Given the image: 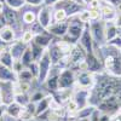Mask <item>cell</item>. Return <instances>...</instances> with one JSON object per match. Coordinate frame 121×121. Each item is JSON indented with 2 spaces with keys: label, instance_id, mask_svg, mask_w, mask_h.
<instances>
[{
  "label": "cell",
  "instance_id": "1",
  "mask_svg": "<svg viewBox=\"0 0 121 121\" xmlns=\"http://www.w3.org/2000/svg\"><path fill=\"white\" fill-rule=\"evenodd\" d=\"M88 103L100 113L109 115L121 110V76H112L104 72L95 74V85L90 90Z\"/></svg>",
  "mask_w": 121,
  "mask_h": 121
},
{
  "label": "cell",
  "instance_id": "2",
  "mask_svg": "<svg viewBox=\"0 0 121 121\" xmlns=\"http://www.w3.org/2000/svg\"><path fill=\"white\" fill-rule=\"evenodd\" d=\"M96 51H99V58L103 63L104 73L112 76H121V51L119 48L103 45L100 47H95Z\"/></svg>",
  "mask_w": 121,
  "mask_h": 121
},
{
  "label": "cell",
  "instance_id": "3",
  "mask_svg": "<svg viewBox=\"0 0 121 121\" xmlns=\"http://www.w3.org/2000/svg\"><path fill=\"white\" fill-rule=\"evenodd\" d=\"M86 24L87 23H84L81 19L78 17V15L73 16V17H69L68 18V32L63 38H60V39L64 40L65 43H68L70 45L78 44V41H79L80 36H81Z\"/></svg>",
  "mask_w": 121,
  "mask_h": 121
},
{
  "label": "cell",
  "instance_id": "4",
  "mask_svg": "<svg viewBox=\"0 0 121 121\" xmlns=\"http://www.w3.org/2000/svg\"><path fill=\"white\" fill-rule=\"evenodd\" d=\"M90 32L93 39V45L95 47L103 46L105 41V22L104 21H93L90 22Z\"/></svg>",
  "mask_w": 121,
  "mask_h": 121
},
{
  "label": "cell",
  "instance_id": "5",
  "mask_svg": "<svg viewBox=\"0 0 121 121\" xmlns=\"http://www.w3.org/2000/svg\"><path fill=\"white\" fill-rule=\"evenodd\" d=\"M53 10H63V11L67 13L68 18L79 15L80 12L85 10L82 4H79L76 1H73V0H58V1L52 6Z\"/></svg>",
  "mask_w": 121,
  "mask_h": 121
},
{
  "label": "cell",
  "instance_id": "6",
  "mask_svg": "<svg viewBox=\"0 0 121 121\" xmlns=\"http://www.w3.org/2000/svg\"><path fill=\"white\" fill-rule=\"evenodd\" d=\"M36 63H38V69H39L36 79L40 84H44L46 81V79L48 78L50 73H51V68H52V60H51V57H50V55L47 52V48H46L45 53L43 55V57Z\"/></svg>",
  "mask_w": 121,
  "mask_h": 121
},
{
  "label": "cell",
  "instance_id": "7",
  "mask_svg": "<svg viewBox=\"0 0 121 121\" xmlns=\"http://www.w3.org/2000/svg\"><path fill=\"white\" fill-rule=\"evenodd\" d=\"M15 82L11 81H0V95H1V103L4 105H9L15 102L16 90Z\"/></svg>",
  "mask_w": 121,
  "mask_h": 121
},
{
  "label": "cell",
  "instance_id": "8",
  "mask_svg": "<svg viewBox=\"0 0 121 121\" xmlns=\"http://www.w3.org/2000/svg\"><path fill=\"white\" fill-rule=\"evenodd\" d=\"M75 72L70 68L63 69L58 74V87L59 90H69L75 85Z\"/></svg>",
  "mask_w": 121,
  "mask_h": 121
},
{
  "label": "cell",
  "instance_id": "9",
  "mask_svg": "<svg viewBox=\"0 0 121 121\" xmlns=\"http://www.w3.org/2000/svg\"><path fill=\"white\" fill-rule=\"evenodd\" d=\"M75 85L78 88H84V90H91L95 85V74L90 73L87 70L84 72H78L75 73Z\"/></svg>",
  "mask_w": 121,
  "mask_h": 121
},
{
  "label": "cell",
  "instance_id": "10",
  "mask_svg": "<svg viewBox=\"0 0 121 121\" xmlns=\"http://www.w3.org/2000/svg\"><path fill=\"white\" fill-rule=\"evenodd\" d=\"M85 64H86V68H87V72H90V73L98 74V73L104 72L103 63H102V60H100V58L96 55V51L86 53Z\"/></svg>",
  "mask_w": 121,
  "mask_h": 121
},
{
  "label": "cell",
  "instance_id": "11",
  "mask_svg": "<svg viewBox=\"0 0 121 121\" xmlns=\"http://www.w3.org/2000/svg\"><path fill=\"white\" fill-rule=\"evenodd\" d=\"M80 45L84 47V50L86 51V53H90V52H95V45H93V39H92V35H91V32H90V26L88 23L86 24L84 32L80 36L79 41H78Z\"/></svg>",
  "mask_w": 121,
  "mask_h": 121
},
{
  "label": "cell",
  "instance_id": "12",
  "mask_svg": "<svg viewBox=\"0 0 121 121\" xmlns=\"http://www.w3.org/2000/svg\"><path fill=\"white\" fill-rule=\"evenodd\" d=\"M100 15H102V21L104 22H113L115 21L116 18V9L112 5L109 4L108 1L105 0H102L100 1Z\"/></svg>",
  "mask_w": 121,
  "mask_h": 121
},
{
  "label": "cell",
  "instance_id": "13",
  "mask_svg": "<svg viewBox=\"0 0 121 121\" xmlns=\"http://www.w3.org/2000/svg\"><path fill=\"white\" fill-rule=\"evenodd\" d=\"M3 15H4V17H5V21H6V23H7L9 27H11L13 30H15V28H19L17 10H13V9H11V7H9V6L4 3Z\"/></svg>",
  "mask_w": 121,
  "mask_h": 121
},
{
  "label": "cell",
  "instance_id": "14",
  "mask_svg": "<svg viewBox=\"0 0 121 121\" xmlns=\"http://www.w3.org/2000/svg\"><path fill=\"white\" fill-rule=\"evenodd\" d=\"M52 7L51 6H44L41 7V10L39 11L38 13V19L36 21L41 24L43 28L47 29L52 24Z\"/></svg>",
  "mask_w": 121,
  "mask_h": 121
},
{
  "label": "cell",
  "instance_id": "15",
  "mask_svg": "<svg viewBox=\"0 0 121 121\" xmlns=\"http://www.w3.org/2000/svg\"><path fill=\"white\" fill-rule=\"evenodd\" d=\"M88 99H90V90H84V88H78L75 91V93L73 96V100L75 102L78 110L85 108L86 105H88Z\"/></svg>",
  "mask_w": 121,
  "mask_h": 121
},
{
  "label": "cell",
  "instance_id": "16",
  "mask_svg": "<svg viewBox=\"0 0 121 121\" xmlns=\"http://www.w3.org/2000/svg\"><path fill=\"white\" fill-rule=\"evenodd\" d=\"M47 32L56 38H63L68 32V19L67 21H63V22L52 23L47 28Z\"/></svg>",
  "mask_w": 121,
  "mask_h": 121
},
{
  "label": "cell",
  "instance_id": "17",
  "mask_svg": "<svg viewBox=\"0 0 121 121\" xmlns=\"http://www.w3.org/2000/svg\"><path fill=\"white\" fill-rule=\"evenodd\" d=\"M28 46L29 45H27L26 43H23L22 40H18V41H16V43H13L11 45V47L9 48V51H10V53H11V56H12V58L15 60H19Z\"/></svg>",
  "mask_w": 121,
  "mask_h": 121
},
{
  "label": "cell",
  "instance_id": "18",
  "mask_svg": "<svg viewBox=\"0 0 121 121\" xmlns=\"http://www.w3.org/2000/svg\"><path fill=\"white\" fill-rule=\"evenodd\" d=\"M0 81H11V82H17L18 76L17 73L12 68L5 67L0 64Z\"/></svg>",
  "mask_w": 121,
  "mask_h": 121
},
{
  "label": "cell",
  "instance_id": "19",
  "mask_svg": "<svg viewBox=\"0 0 121 121\" xmlns=\"http://www.w3.org/2000/svg\"><path fill=\"white\" fill-rule=\"evenodd\" d=\"M36 116V105L33 102H29L27 105L22 108V113L19 115V120L22 121H29Z\"/></svg>",
  "mask_w": 121,
  "mask_h": 121
},
{
  "label": "cell",
  "instance_id": "20",
  "mask_svg": "<svg viewBox=\"0 0 121 121\" xmlns=\"http://www.w3.org/2000/svg\"><path fill=\"white\" fill-rule=\"evenodd\" d=\"M53 39H55L53 35L50 34L47 30H46V32H44V33H41V34L34 35L33 41H34L35 44H38L39 46H41V47H44V48H47V47L50 46V44L52 43Z\"/></svg>",
  "mask_w": 121,
  "mask_h": 121
},
{
  "label": "cell",
  "instance_id": "21",
  "mask_svg": "<svg viewBox=\"0 0 121 121\" xmlns=\"http://www.w3.org/2000/svg\"><path fill=\"white\" fill-rule=\"evenodd\" d=\"M52 102H53V96H45L41 100H39L38 104H36V116L45 113L47 109H50Z\"/></svg>",
  "mask_w": 121,
  "mask_h": 121
},
{
  "label": "cell",
  "instance_id": "22",
  "mask_svg": "<svg viewBox=\"0 0 121 121\" xmlns=\"http://www.w3.org/2000/svg\"><path fill=\"white\" fill-rule=\"evenodd\" d=\"M120 33V29L115 26L114 22H105V41H110L116 38Z\"/></svg>",
  "mask_w": 121,
  "mask_h": 121
},
{
  "label": "cell",
  "instance_id": "23",
  "mask_svg": "<svg viewBox=\"0 0 121 121\" xmlns=\"http://www.w3.org/2000/svg\"><path fill=\"white\" fill-rule=\"evenodd\" d=\"M0 40L4 41L5 44H10L15 40V30L11 27H4L3 29H0Z\"/></svg>",
  "mask_w": 121,
  "mask_h": 121
},
{
  "label": "cell",
  "instance_id": "24",
  "mask_svg": "<svg viewBox=\"0 0 121 121\" xmlns=\"http://www.w3.org/2000/svg\"><path fill=\"white\" fill-rule=\"evenodd\" d=\"M22 105L17 102H12L11 104L6 105V114L13 119H19V115L22 113Z\"/></svg>",
  "mask_w": 121,
  "mask_h": 121
},
{
  "label": "cell",
  "instance_id": "25",
  "mask_svg": "<svg viewBox=\"0 0 121 121\" xmlns=\"http://www.w3.org/2000/svg\"><path fill=\"white\" fill-rule=\"evenodd\" d=\"M58 74L59 73L53 74V75L50 74L48 78L46 79V81H45L47 90H50L52 93H56L57 91H59V87H58Z\"/></svg>",
  "mask_w": 121,
  "mask_h": 121
},
{
  "label": "cell",
  "instance_id": "26",
  "mask_svg": "<svg viewBox=\"0 0 121 121\" xmlns=\"http://www.w3.org/2000/svg\"><path fill=\"white\" fill-rule=\"evenodd\" d=\"M95 110H96V107L95 105H91V104L86 105L85 108L79 109L78 112H76V114H75V120H79V119H88Z\"/></svg>",
  "mask_w": 121,
  "mask_h": 121
},
{
  "label": "cell",
  "instance_id": "27",
  "mask_svg": "<svg viewBox=\"0 0 121 121\" xmlns=\"http://www.w3.org/2000/svg\"><path fill=\"white\" fill-rule=\"evenodd\" d=\"M15 63V59L12 58L11 53H10L9 50H4V51L0 53V64H3L5 67L12 68Z\"/></svg>",
  "mask_w": 121,
  "mask_h": 121
},
{
  "label": "cell",
  "instance_id": "28",
  "mask_svg": "<svg viewBox=\"0 0 121 121\" xmlns=\"http://www.w3.org/2000/svg\"><path fill=\"white\" fill-rule=\"evenodd\" d=\"M29 47H30V50H32L34 62H38V60L43 57V55L45 53V51H46V48H44V47H41V46H39V45L35 44L34 41H32V43L29 44Z\"/></svg>",
  "mask_w": 121,
  "mask_h": 121
},
{
  "label": "cell",
  "instance_id": "29",
  "mask_svg": "<svg viewBox=\"0 0 121 121\" xmlns=\"http://www.w3.org/2000/svg\"><path fill=\"white\" fill-rule=\"evenodd\" d=\"M21 63L23 64V67H28L29 64H32L34 62V58H33V53H32V50H30V47L28 46L27 50L24 51L23 56L21 57Z\"/></svg>",
  "mask_w": 121,
  "mask_h": 121
},
{
  "label": "cell",
  "instance_id": "30",
  "mask_svg": "<svg viewBox=\"0 0 121 121\" xmlns=\"http://www.w3.org/2000/svg\"><path fill=\"white\" fill-rule=\"evenodd\" d=\"M17 76H18V81H30L32 79H35L33 76L32 72H30L27 67H24L21 72L17 74Z\"/></svg>",
  "mask_w": 121,
  "mask_h": 121
},
{
  "label": "cell",
  "instance_id": "31",
  "mask_svg": "<svg viewBox=\"0 0 121 121\" xmlns=\"http://www.w3.org/2000/svg\"><path fill=\"white\" fill-rule=\"evenodd\" d=\"M68 16L67 13L63 11V10H53V13H52V23H57V22H63L67 21Z\"/></svg>",
  "mask_w": 121,
  "mask_h": 121
},
{
  "label": "cell",
  "instance_id": "32",
  "mask_svg": "<svg viewBox=\"0 0 121 121\" xmlns=\"http://www.w3.org/2000/svg\"><path fill=\"white\" fill-rule=\"evenodd\" d=\"M15 102H17L18 104H21L22 107L27 105L30 102V98L27 96V93H22V92H16L15 96Z\"/></svg>",
  "mask_w": 121,
  "mask_h": 121
},
{
  "label": "cell",
  "instance_id": "33",
  "mask_svg": "<svg viewBox=\"0 0 121 121\" xmlns=\"http://www.w3.org/2000/svg\"><path fill=\"white\" fill-rule=\"evenodd\" d=\"M4 3L13 10H19L24 6L26 0H4Z\"/></svg>",
  "mask_w": 121,
  "mask_h": 121
},
{
  "label": "cell",
  "instance_id": "34",
  "mask_svg": "<svg viewBox=\"0 0 121 121\" xmlns=\"http://www.w3.org/2000/svg\"><path fill=\"white\" fill-rule=\"evenodd\" d=\"M22 19L26 24H33L38 19V16H35V13L33 11H26L22 16Z\"/></svg>",
  "mask_w": 121,
  "mask_h": 121
},
{
  "label": "cell",
  "instance_id": "35",
  "mask_svg": "<svg viewBox=\"0 0 121 121\" xmlns=\"http://www.w3.org/2000/svg\"><path fill=\"white\" fill-rule=\"evenodd\" d=\"M87 10H88V9H87ZM88 13H90L91 22H93V21H100V19H102V15H100V10H99V9L88 10Z\"/></svg>",
  "mask_w": 121,
  "mask_h": 121
},
{
  "label": "cell",
  "instance_id": "36",
  "mask_svg": "<svg viewBox=\"0 0 121 121\" xmlns=\"http://www.w3.org/2000/svg\"><path fill=\"white\" fill-rule=\"evenodd\" d=\"M33 39H34V34L32 33V30L29 29V30H26V32L23 33V35H22V39H21V40H22L23 43H26L27 45H29L30 43L33 41Z\"/></svg>",
  "mask_w": 121,
  "mask_h": 121
},
{
  "label": "cell",
  "instance_id": "37",
  "mask_svg": "<svg viewBox=\"0 0 121 121\" xmlns=\"http://www.w3.org/2000/svg\"><path fill=\"white\" fill-rule=\"evenodd\" d=\"M78 17L81 19V21L84 22V23H90L91 22V19H90V13H88V10H82L81 12H80L79 15H78Z\"/></svg>",
  "mask_w": 121,
  "mask_h": 121
},
{
  "label": "cell",
  "instance_id": "38",
  "mask_svg": "<svg viewBox=\"0 0 121 121\" xmlns=\"http://www.w3.org/2000/svg\"><path fill=\"white\" fill-rule=\"evenodd\" d=\"M107 44L110 45V46H114V47H116V48H119V50H121V36L117 35L116 38H114L113 40L108 41Z\"/></svg>",
  "mask_w": 121,
  "mask_h": 121
},
{
  "label": "cell",
  "instance_id": "39",
  "mask_svg": "<svg viewBox=\"0 0 121 121\" xmlns=\"http://www.w3.org/2000/svg\"><path fill=\"white\" fill-rule=\"evenodd\" d=\"M27 68L30 70V72H32L33 76L36 79V78H38V73H39V69H38V63H36V62H33L32 64H29Z\"/></svg>",
  "mask_w": 121,
  "mask_h": 121
},
{
  "label": "cell",
  "instance_id": "40",
  "mask_svg": "<svg viewBox=\"0 0 121 121\" xmlns=\"http://www.w3.org/2000/svg\"><path fill=\"white\" fill-rule=\"evenodd\" d=\"M44 97H45V96H44L41 92H36L35 95H33L32 97H30V102H33V103H34V102H39V100H41Z\"/></svg>",
  "mask_w": 121,
  "mask_h": 121
},
{
  "label": "cell",
  "instance_id": "41",
  "mask_svg": "<svg viewBox=\"0 0 121 121\" xmlns=\"http://www.w3.org/2000/svg\"><path fill=\"white\" fill-rule=\"evenodd\" d=\"M99 114H100V112L96 108V110H95V112H93L92 114H91V116L88 117V119H90V121H99Z\"/></svg>",
  "mask_w": 121,
  "mask_h": 121
},
{
  "label": "cell",
  "instance_id": "42",
  "mask_svg": "<svg viewBox=\"0 0 121 121\" xmlns=\"http://www.w3.org/2000/svg\"><path fill=\"white\" fill-rule=\"evenodd\" d=\"M26 4L32 5V6H39L44 4V0H26Z\"/></svg>",
  "mask_w": 121,
  "mask_h": 121
},
{
  "label": "cell",
  "instance_id": "43",
  "mask_svg": "<svg viewBox=\"0 0 121 121\" xmlns=\"http://www.w3.org/2000/svg\"><path fill=\"white\" fill-rule=\"evenodd\" d=\"M99 121H112V115L105 114V113H100L99 114Z\"/></svg>",
  "mask_w": 121,
  "mask_h": 121
},
{
  "label": "cell",
  "instance_id": "44",
  "mask_svg": "<svg viewBox=\"0 0 121 121\" xmlns=\"http://www.w3.org/2000/svg\"><path fill=\"white\" fill-rule=\"evenodd\" d=\"M7 26V23H6V21H5V17H4V15H3V12L0 13V29H3L4 27H6Z\"/></svg>",
  "mask_w": 121,
  "mask_h": 121
},
{
  "label": "cell",
  "instance_id": "45",
  "mask_svg": "<svg viewBox=\"0 0 121 121\" xmlns=\"http://www.w3.org/2000/svg\"><path fill=\"white\" fill-rule=\"evenodd\" d=\"M112 121H121V110H119L117 113L112 115Z\"/></svg>",
  "mask_w": 121,
  "mask_h": 121
},
{
  "label": "cell",
  "instance_id": "46",
  "mask_svg": "<svg viewBox=\"0 0 121 121\" xmlns=\"http://www.w3.org/2000/svg\"><path fill=\"white\" fill-rule=\"evenodd\" d=\"M57 1H58V0H44V5H45V6H51V7H52Z\"/></svg>",
  "mask_w": 121,
  "mask_h": 121
},
{
  "label": "cell",
  "instance_id": "47",
  "mask_svg": "<svg viewBox=\"0 0 121 121\" xmlns=\"http://www.w3.org/2000/svg\"><path fill=\"white\" fill-rule=\"evenodd\" d=\"M109 4H112L114 7H117L119 5H121V0H105Z\"/></svg>",
  "mask_w": 121,
  "mask_h": 121
},
{
  "label": "cell",
  "instance_id": "48",
  "mask_svg": "<svg viewBox=\"0 0 121 121\" xmlns=\"http://www.w3.org/2000/svg\"><path fill=\"white\" fill-rule=\"evenodd\" d=\"M115 26L119 28V29H121V13L119 15V16H116V18H115Z\"/></svg>",
  "mask_w": 121,
  "mask_h": 121
},
{
  "label": "cell",
  "instance_id": "49",
  "mask_svg": "<svg viewBox=\"0 0 121 121\" xmlns=\"http://www.w3.org/2000/svg\"><path fill=\"white\" fill-rule=\"evenodd\" d=\"M4 113H6V105L0 104V121H1V119H3Z\"/></svg>",
  "mask_w": 121,
  "mask_h": 121
},
{
  "label": "cell",
  "instance_id": "50",
  "mask_svg": "<svg viewBox=\"0 0 121 121\" xmlns=\"http://www.w3.org/2000/svg\"><path fill=\"white\" fill-rule=\"evenodd\" d=\"M3 9H4V3L1 1V0H0V13L3 12Z\"/></svg>",
  "mask_w": 121,
  "mask_h": 121
},
{
  "label": "cell",
  "instance_id": "51",
  "mask_svg": "<svg viewBox=\"0 0 121 121\" xmlns=\"http://www.w3.org/2000/svg\"><path fill=\"white\" fill-rule=\"evenodd\" d=\"M84 1V5H87L88 3H91V1H95V0H82Z\"/></svg>",
  "mask_w": 121,
  "mask_h": 121
},
{
  "label": "cell",
  "instance_id": "52",
  "mask_svg": "<svg viewBox=\"0 0 121 121\" xmlns=\"http://www.w3.org/2000/svg\"><path fill=\"white\" fill-rule=\"evenodd\" d=\"M75 121H90V119H79V120H75Z\"/></svg>",
  "mask_w": 121,
  "mask_h": 121
},
{
  "label": "cell",
  "instance_id": "53",
  "mask_svg": "<svg viewBox=\"0 0 121 121\" xmlns=\"http://www.w3.org/2000/svg\"><path fill=\"white\" fill-rule=\"evenodd\" d=\"M73 1H76V3H79V4H82V5H84V1H82V0H73Z\"/></svg>",
  "mask_w": 121,
  "mask_h": 121
},
{
  "label": "cell",
  "instance_id": "54",
  "mask_svg": "<svg viewBox=\"0 0 121 121\" xmlns=\"http://www.w3.org/2000/svg\"><path fill=\"white\" fill-rule=\"evenodd\" d=\"M0 104H3V103H1V95H0Z\"/></svg>",
  "mask_w": 121,
  "mask_h": 121
},
{
  "label": "cell",
  "instance_id": "55",
  "mask_svg": "<svg viewBox=\"0 0 121 121\" xmlns=\"http://www.w3.org/2000/svg\"><path fill=\"white\" fill-rule=\"evenodd\" d=\"M120 51H121V50H120Z\"/></svg>",
  "mask_w": 121,
  "mask_h": 121
}]
</instances>
